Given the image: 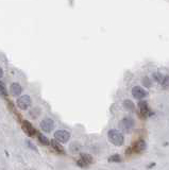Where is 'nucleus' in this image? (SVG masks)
Masks as SVG:
<instances>
[{
  "label": "nucleus",
  "instance_id": "nucleus-15",
  "mask_svg": "<svg viewBox=\"0 0 169 170\" xmlns=\"http://www.w3.org/2000/svg\"><path fill=\"white\" fill-rule=\"evenodd\" d=\"M108 162H111V163H120L121 157L118 155V154H114V155H112L110 158H108Z\"/></svg>",
  "mask_w": 169,
  "mask_h": 170
},
{
  "label": "nucleus",
  "instance_id": "nucleus-18",
  "mask_svg": "<svg viewBox=\"0 0 169 170\" xmlns=\"http://www.w3.org/2000/svg\"><path fill=\"white\" fill-rule=\"evenodd\" d=\"M77 164H78V166L82 167V168H85V167H87V166H88V165H87V164H86V163H85V162H84V161H83V160H82V158H81V157H80V158H79V160H78V161H77Z\"/></svg>",
  "mask_w": 169,
  "mask_h": 170
},
{
  "label": "nucleus",
  "instance_id": "nucleus-10",
  "mask_svg": "<svg viewBox=\"0 0 169 170\" xmlns=\"http://www.w3.org/2000/svg\"><path fill=\"white\" fill-rule=\"evenodd\" d=\"M21 91H23V88H21L20 84L13 83L12 85H11V94H12L14 97H18V96H20Z\"/></svg>",
  "mask_w": 169,
  "mask_h": 170
},
{
  "label": "nucleus",
  "instance_id": "nucleus-12",
  "mask_svg": "<svg viewBox=\"0 0 169 170\" xmlns=\"http://www.w3.org/2000/svg\"><path fill=\"white\" fill-rule=\"evenodd\" d=\"M80 157H81L87 165H90L93 163V157L88 153H81L80 154Z\"/></svg>",
  "mask_w": 169,
  "mask_h": 170
},
{
  "label": "nucleus",
  "instance_id": "nucleus-19",
  "mask_svg": "<svg viewBox=\"0 0 169 170\" xmlns=\"http://www.w3.org/2000/svg\"><path fill=\"white\" fill-rule=\"evenodd\" d=\"M154 79L156 80L157 82H160V83H161L162 79H163V76H162L161 73H154Z\"/></svg>",
  "mask_w": 169,
  "mask_h": 170
},
{
  "label": "nucleus",
  "instance_id": "nucleus-2",
  "mask_svg": "<svg viewBox=\"0 0 169 170\" xmlns=\"http://www.w3.org/2000/svg\"><path fill=\"white\" fill-rule=\"evenodd\" d=\"M119 126H120L122 131H124L126 133H130L133 128H134V120L130 117H126L121 120Z\"/></svg>",
  "mask_w": 169,
  "mask_h": 170
},
{
  "label": "nucleus",
  "instance_id": "nucleus-5",
  "mask_svg": "<svg viewBox=\"0 0 169 170\" xmlns=\"http://www.w3.org/2000/svg\"><path fill=\"white\" fill-rule=\"evenodd\" d=\"M132 95L135 99L141 100L143 98H145L148 96V91H145L144 88H141V86H134L132 88Z\"/></svg>",
  "mask_w": 169,
  "mask_h": 170
},
{
  "label": "nucleus",
  "instance_id": "nucleus-14",
  "mask_svg": "<svg viewBox=\"0 0 169 170\" xmlns=\"http://www.w3.org/2000/svg\"><path fill=\"white\" fill-rule=\"evenodd\" d=\"M39 142H41L42 145H44V146H48V145L50 144L49 139L46 137L45 135H43V134H39Z\"/></svg>",
  "mask_w": 169,
  "mask_h": 170
},
{
  "label": "nucleus",
  "instance_id": "nucleus-11",
  "mask_svg": "<svg viewBox=\"0 0 169 170\" xmlns=\"http://www.w3.org/2000/svg\"><path fill=\"white\" fill-rule=\"evenodd\" d=\"M138 109H139V114H141V116L146 117V116L148 115L149 109H148V104H147L146 101H141V102H139V103H138Z\"/></svg>",
  "mask_w": 169,
  "mask_h": 170
},
{
  "label": "nucleus",
  "instance_id": "nucleus-7",
  "mask_svg": "<svg viewBox=\"0 0 169 170\" xmlns=\"http://www.w3.org/2000/svg\"><path fill=\"white\" fill-rule=\"evenodd\" d=\"M23 130H24V133L27 134L28 136H34L35 135V129H34V127L32 126V124H30V122L28 121V120H23Z\"/></svg>",
  "mask_w": 169,
  "mask_h": 170
},
{
  "label": "nucleus",
  "instance_id": "nucleus-21",
  "mask_svg": "<svg viewBox=\"0 0 169 170\" xmlns=\"http://www.w3.org/2000/svg\"><path fill=\"white\" fill-rule=\"evenodd\" d=\"M2 76H3V70H2V68L0 67V78H2Z\"/></svg>",
  "mask_w": 169,
  "mask_h": 170
},
{
  "label": "nucleus",
  "instance_id": "nucleus-3",
  "mask_svg": "<svg viewBox=\"0 0 169 170\" xmlns=\"http://www.w3.org/2000/svg\"><path fill=\"white\" fill-rule=\"evenodd\" d=\"M31 105V98L28 95H24L17 99V106L23 111L28 109Z\"/></svg>",
  "mask_w": 169,
  "mask_h": 170
},
{
  "label": "nucleus",
  "instance_id": "nucleus-13",
  "mask_svg": "<svg viewBox=\"0 0 169 170\" xmlns=\"http://www.w3.org/2000/svg\"><path fill=\"white\" fill-rule=\"evenodd\" d=\"M0 96L3 98L8 97V91H6V85H4L3 82H1V81H0Z\"/></svg>",
  "mask_w": 169,
  "mask_h": 170
},
{
  "label": "nucleus",
  "instance_id": "nucleus-8",
  "mask_svg": "<svg viewBox=\"0 0 169 170\" xmlns=\"http://www.w3.org/2000/svg\"><path fill=\"white\" fill-rule=\"evenodd\" d=\"M145 149H146V142H145V140H143V139L137 140L132 148L133 152H135V153H141Z\"/></svg>",
  "mask_w": 169,
  "mask_h": 170
},
{
  "label": "nucleus",
  "instance_id": "nucleus-20",
  "mask_svg": "<svg viewBox=\"0 0 169 170\" xmlns=\"http://www.w3.org/2000/svg\"><path fill=\"white\" fill-rule=\"evenodd\" d=\"M143 83L145 84L147 87H149V86H150V81H149V79H148V78H145V79L143 80Z\"/></svg>",
  "mask_w": 169,
  "mask_h": 170
},
{
  "label": "nucleus",
  "instance_id": "nucleus-16",
  "mask_svg": "<svg viewBox=\"0 0 169 170\" xmlns=\"http://www.w3.org/2000/svg\"><path fill=\"white\" fill-rule=\"evenodd\" d=\"M123 105L127 109H130V111H133L134 107H135L134 104H133V102L131 101V100H126V101L123 102Z\"/></svg>",
  "mask_w": 169,
  "mask_h": 170
},
{
  "label": "nucleus",
  "instance_id": "nucleus-6",
  "mask_svg": "<svg viewBox=\"0 0 169 170\" xmlns=\"http://www.w3.org/2000/svg\"><path fill=\"white\" fill-rule=\"evenodd\" d=\"M53 127H54V124H53V120L51 118H45V119L42 120L41 128L44 132H51Z\"/></svg>",
  "mask_w": 169,
  "mask_h": 170
},
{
  "label": "nucleus",
  "instance_id": "nucleus-4",
  "mask_svg": "<svg viewBox=\"0 0 169 170\" xmlns=\"http://www.w3.org/2000/svg\"><path fill=\"white\" fill-rule=\"evenodd\" d=\"M54 137L60 142H67L70 138V134L65 130H59L54 133Z\"/></svg>",
  "mask_w": 169,
  "mask_h": 170
},
{
  "label": "nucleus",
  "instance_id": "nucleus-1",
  "mask_svg": "<svg viewBox=\"0 0 169 170\" xmlns=\"http://www.w3.org/2000/svg\"><path fill=\"white\" fill-rule=\"evenodd\" d=\"M108 140H110L113 145H115V146L120 147L123 145L124 137H123V135H122L121 132L118 131V130H111V131H108Z\"/></svg>",
  "mask_w": 169,
  "mask_h": 170
},
{
  "label": "nucleus",
  "instance_id": "nucleus-17",
  "mask_svg": "<svg viewBox=\"0 0 169 170\" xmlns=\"http://www.w3.org/2000/svg\"><path fill=\"white\" fill-rule=\"evenodd\" d=\"M161 84L163 87L169 86V76H164L163 79H162V81H161Z\"/></svg>",
  "mask_w": 169,
  "mask_h": 170
},
{
  "label": "nucleus",
  "instance_id": "nucleus-9",
  "mask_svg": "<svg viewBox=\"0 0 169 170\" xmlns=\"http://www.w3.org/2000/svg\"><path fill=\"white\" fill-rule=\"evenodd\" d=\"M50 145H51V147L53 148V150H54V151H57V153L65 154V150H64L63 146H61L60 142H57V139L51 140V142H50Z\"/></svg>",
  "mask_w": 169,
  "mask_h": 170
}]
</instances>
